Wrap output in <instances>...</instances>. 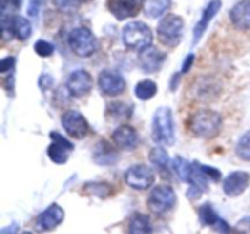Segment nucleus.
<instances>
[{"label": "nucleus", "mask_w": 250, "mask_h": 234, "mask_svg": "<svg viewBox=\"0 0 250 234\" xmlns=\"http://www.w3.org/2000/svg\"><path fill=\"white\" fill-rule=\"evenodd\" d=\"M224 119L212 109H200L189 117L188 127L198 138L212 139L220 134Z\"/></svg>", "instance_id": "obj_1"}, {"label": "nucleus", "mask_w": 250, "mask_h": 234, "mask_svg": "<svg viewBox=\"0 0 250 234\" xmlns=\"http://www.w3.org/2000/svg\"><path fill=\"white\" fill-rule=\"evenodd\" d=\"M153 140L161 145H172L175 143V122L170 107L161 106L155 111L151 123Z\"/></svg>", "instance_id": "obj_2"}, {"label": "nucleus", "mask_w": 250, "mask_h": 234, "mask_svg": "<svg viewBox=\"0 0 250 234\" xmlns=\"http://www.w3.org/2000/svg\"><path fill=\"white\" fill-rule=\"evenodd\" d=\"M122 39L128 49L142 51L153 43V32L144 22H128L122 31Z\"/></svg>", "instance_id": "obj_3"}, {"label": "nucleus", "mask_w": 250, "mask_h": 234, "mask_svg": "<svg viewBox=\"0 0 250 234\" xmlns=\"http://www.w3.org/2000/svg\"><path fill=\"white\" fill-rule=\"evenodd\" d=\"M185 21L176 14H168L160 20L156 28L158 38L163 45L167 48H175L180 44L183 36Z\"/></svg>", "instance_id": "obj_4"}, {"label": "nucleus", "mask_w": 250, "mask_h": 234, "mask_svg": "<svg viewBox=\"0 0 250 234\" xmlns=\"http://www.w3.org/2000/svg\"><path fill=\"white\" fill-rule=\"evenodd\" d=\"M68 45L72 53L80 58H89L94 55L99 48V43L93 32L85 27H77L68 34Z\"/></svg>", "instance_id": "obj_5"}, {"label": "nucleus", "mask_w": 250, "mask_h": 234, "mask_svg": "<svg viewBox=\"0 0 250 234\" xmlns=\"http://www.w3.org/2000/svg\"><path fill=\"white\" fill-rule=\"evenodd\" d=\"M177 202L175 190L166 184L156 185L148 196V207L155 214H164L172 210Z\"/></svg>", "instance_id": "obj_6"}, {"label": "nucleus", "mask_w": 250, "mask_h": 234, "mask_svg": "<svg viewBox=\"0 0 250 234\" xmlns=\"http://www.w3.org/2000/svg\"><path fill=\"white\" fill-rule=\"evenodd\" d=\"M1 32L4 39L16 37L19 40H27L32 34L31 22L19 15H15L12 17L1 15Z\"/></svg>", "instance_id": "obj_7"}, {"label": "nucleus", "mask_w": 250, "mask_h": 234, "mask_svg": "<svg viewBox=\"0 0 250 234\" xmlns=\"http://www.w3.org/2000/svg\"><path fill=\"white\" fill-rule=\"evenodd\" d=\"M125 182L133 189L146 190L155 182V173L146 165H134L125 172Z\"/></svg>", "instance_id": "obj_8"}, {"label": "nucleus", "mask_w": 250, "mask_h": 234, "mask_svg": "<svg viewBox=\"0 0 250 234\" xmlns=\"http://www.w3.org/2000/svg\"><path fill=\"white\" fill-rule=\"evenodd\" d=\"M61 123L68 136L73 139H83L89 132V123L81 112L68 110L61 117Z\"/></svg>", "instance_id": "obj_9"}, {"label": "nucleus", "mask_w": 250, "mask_h": 234, "mask_svg": "<svg viewBox=\"0 0 250 234\" xmlns=\"http://www.w3.org/2000/svg\"><path fill=\"white\" fill-rule=\"evenodd\" d=\"M98 85L105 95L117 97L126 89V80L124 76L116 70H103L98 77Z\"/></svg>", "instance_id": "obj_10"}, {"label": "nucleus", "mask_w": 250, "mask_h": 234, "mask_svg": "<svg viewBox=\"0 0 250 234\" xmlns=\"http://www.w3.org/2000/svg\"><path fill=\"white\" fill-rule=\"evenodd\" d=\"M50 138L53 143L48 146L46 153H48L49 158L53 161L54 163L58 165H63L67 162L68 160V153L73 150L75 145L71 143L68 139L65 136H61L58 132H51Z\"/></svg>", "instance_id": "obj_11"}, {"label": "nucleus", "mask_w": 250, "mask_h": 234, "mask_svg": "<svg viewBox=\"0 0 250 234\" xmlns=\"http://www.w3.org/2000/svg\"><path fill=\"white\" fill-rule=\"evenodd\" d=\"M66 88L70 95L75 98H82L87 95L93 88V78L85 70H76L68 76Z\"/></svg>", "instance_id": "obj_12"}, {"label": "nucleus", "mask_w": 250, "mask_h": 234, "mask_svg": "<svg viewBox=\"0 0 250 234\" xmlns=\"http://www.w3.org/2000/svg\"><path fill=\"white\" fill-rule=\"evenodd\" d=\"M166 60V54L155 46H148L139 51V67L144 73H155L163 67Z\"/></svg>", "instance_id": "obj_13"}, {"label": "nucleus", "mask_w": 250, "mask_h": 234, "mask_svg": "<svg viewBox=\"0 0 250 234\" xmlns=\"http://www.w3.org/2000/svg\"><path fill=\"white\" fill-rule=\"evenodd\" d=\"M250 184V173L246 171L231 172L224 180L222 189L229 197H236L243 194Z\"/></svg>", "instance_id": "obj_14"}, {"label": "nucleus", "mask_w": 250, "mask_h": 234, "mask_svg": "<svg viewBox=\"0 0 250 234\" xmlns=\"http://www.w3.org/2000/svg\"><path fill=\"white\" fill-rule=\"evenodd\" d=\"M144 0H107V9L119 21L131 19L138 15Z\"/></svg>", "instance_id": "obj_15"}, {"label": "nucleus", "mask_w": 250, "mask_h": 234, "mask_svg": "<svg viewBox=\"0 0 250 234\" xmlns=\"http://www.w3.org/2000/svg\"><path fill=\"white\" fill-rule=\"evenodd\" d=\"M65 218V211L58 204H51L37 218V228L39 231H53Z\"/></svg>", "instance_id": "obj_16"}, {"label": "nucleus", "mask_w": 250, "mask_h": 234, "mask_svg": "<svg viewBox=\"0 0 250 234\" xmlns=\"http://www.w3.org/2000/svg\"><path fill=\"white\" fill-rule=\"evenodd\" d=\"M111 136L115 145L121 150L132 151L138 145V133L133 127L128 124H122L117 127Z\"/></svg>", "instance_id": "obj_17"}, {"label": "nucleus", "mask_w": 250, "mask_h": 234, "mask_svg": "<svg viewBox=\"0 0 250 234\" xmlns=\"http://www.w3.org/2000/svg\"><path fill=\"white\" fill-rule=\"evenodd\" d=\"M221 5V0H210L209 4L207 5V7L203 11L202 17H200L198 23L194 26V29H193V45H195L202 39V37L204 36L205 31H207L211 20L219 14Z\"/></svg>", "instance_id": "obj_18"}, {"label": "nucleus", "mask_w": 250, "mask_h": 234, "mask_svg": "<svg viewBox=\"0 0 250 234\" xmlns=\"http://www.w3.org/2000/svg\"><path fill=\"white\" fill-rule=\"evenodd\" d=\"M229 19L233 26L241 31L250 29V0H241L229 11Z\"/></svg>", "instance_id": "obj_19"}, {"label": "nucleus", "mask_w": 250, "mask_h": 234, "mask_svg": "<svg viewBox=\"0 0 250 234\" xmlns=\"http://www.w3.org/2000/svg\"><path fill=\"white\" fill-rule=\"evenodd\" d=\"M119 158L117 150L106 140H100L95 144L93 150V160L100 166H111Z\"/></svg>", "instance_id": "obj_20"}, {"label": "nucleus", "mask_w": 250, "mask_h": 234, "mask_svg": "<svg viewBox=\"0 0 250 234\" xmlns=\"http://www.w3.org/2000/svg\"><path fill=\"white\" fill-rule=\"evenodd\" d=\"M128 234H153L150 217L139 212L132 214L128 221Z\"/></svg>", "instance_id": "obj_21"}, {"label": "nucleus", "mask_w": 250, "mask_h": 234, "mask_svg": "<svg viewBox=\"0 0 250 234\" xmlns=\"http://www.w3.org/2000/svg\"><path fill=\"white\" fill-rule=\"evenodd\" d=\"M171 6V0H144V14L149 19H158L163 16Z\"/></svg>", "instance_id": "obj_22"}, {"label": "nucleus", "mask_w": 250, "mask_h": 234, "mask_svg": "<svg viewBox=\"0 0 250 234\" xmlns=\"http://www.w3.org/2000/svg\"><path fill=\"white\" fill-rule=\"evenodd\" d=\"M158 93V85L150 79H143L138 82L134 87V94L142 101H146L155 97Z\"/></svg>", "instance_id": "obj_23"}, {"label": "nucleus", "mask_w": 250, "mask_h": 234, "mask_svg": "<svg viewBox=\"0 0 250 234\" xmlns=\"http://www.w3.org/2000/svg\"><path fill=\"white\" fill-rule=\"evenodd\" d=\"M172 168L181 180L187 183L189 182L190 175H192L193 163H190L189 161L181 157V156H176L172 160Z\"/></svg>", "instance_id": "obj_24"}, {"label": "nucleus", "mask_w": 250, "mask_h": 234, "mask_svg": "<svg viewBox=\"0 0 250 234\" xmlns=\"http://www.w3.org/2000/svg\"><path fill=\"white\" fill-rule=\"evenodd\" d=\"M149 160L159 170H167L168 163H170L167 151L161 146H155V148L151 149L150 153H149Z\"/></svg>", "instance_id": "obj_25"}, {"label": "nucleus", "mask_w": 250, "mask_h": 234, "mask_svg": "<svg viewBox=\"0 0 250 234\" xmlns=\"http://www.w3.org/2000/svg\"><path fill=\"white\" fill-rule=\"evenodd\" d=\"M107 116L114 119L128 118L131 116L132 109L122 101H112L107 105Z\"/></svg>", "instance_id": "obj_26"}, {"label": "nucleus", "mask_w": 250, "mask_h": 234, "mask_svg": "<svg viewBox=\"0 0 250 234\" xmlns=\"http://www.w3.org/2000/svg\"><path fill=\"white\" fill-rule=\"evenodd\" d=\"M199 219L204 226H210L215 227V224L220 221V217L217 214V212L215 211L214 207L211 206V204L207 202V204H203L199 209Z\"/></svg>", "instance_id": "obj_27"}, {"label": "nucleus", "mask_w": 250, "mask_h": 234, "mask_svg": "<svg viewBox=\"0 0 250 234\" xmlns=\"http://www.w3.org/2000/svg\"><path fill=\"white\" fill-rule=\"evenodd\" d=\"M84 190L88 193V194H92L94 196H99V197H106L110 196V195L114 193L112 190L111 184L109 183H104V182H92V183H87L84 185Z\"/></svg>", "instance_id": "obj_28"}, {"label": "nucleus", "mask_w": 250, "mask_h": 234, "mask_svg": "<svg viewBox=\"0 0 250 234\" xmlns=\"http://www.w3.org/2000/svg\"><path fill=\"white\" fill-rule=\"evenodd\" d=\"M219 88L220 87L216 84V82H214V80L203 79L202 82L198 84V87L195 88L198 99L208 100L210 99V97H215V95H216V90L219 89Z\"/></svg>", "instance_id": "obj_29"}, {"label": "nucleus", "mask_w": 250, "mask_h": 234, "mask_svg": "<svg viewBox=\"0 0 250 234\" xmlns=\"http://www.w3.org/2000/svg\"><path fill=\"white\" fill-rule=\"evenodd\" d=\"M236 154L241 160L250 162V131L246 132L238 140L236 146Z\"/></svg>", "instance_id": "obj_30"}, {"label": "nucleus", "mask_w": 250, "mask_h": 234, "mask_svg": "<svg viewBox=\"0 0 250 234\" xmlns=\"http://www.w3.org/2000/svg\"><path fill=\"white\" fill-rule=\"evenodd\" d=\"M33 49L34 51H36L37 55L42 56V58H48V56L53 55L54 50H55V46L51 43H49V41L39 39V40H37L36 43H34Z\"/></svg>", "instance_id": "obj_31"}, {"label": "nucleus", "mask_w": 250, "mask_h": 234, "mask_svg": "<svg viewBox=\"0 0 250 234\" xmlns=\"http://www.w3.org/2000/svg\"><path fill=\"white\" fill-rule=\"evenodd\" d=\"M56 9L65 14H72L80 7V0H54Z\"/></svg>", "instance_id": "obj_32"}, {"label": "nucleus", "mask_w": 250, "mask_h": 234, "mask_svg": "<svg viewBox=\"0 0 250 234\" xmlns=\"http://www.w3.org/2000/svg\"><path fill=\"white\" fill-rule=\"evenodd\" d=\"M200 167H202L203 172L205 173V176H207L209 179H212L214 182H219V180L221 179L222 175L217 168L211 167V166L209 165H200Z\"/></svg>", "instance_id": "obj_33"}, {"label": "nucleus", "mask_w": 250, "mask_h": 234, "mask_svg": "<svg viewBox=\"0 0 250 234\" xmlns=\"http://www.w3.org/2000/svg\"><path fill=\"white\" fill-rule=\"evenodd\" d=\"M234 231L237 234H250V216L239 219L234 227Z\"/></svg>", "instance_id": "obj_34"}, {"label": "nucleus", "mask_w": 250, "mask_h": 234, "mask_svg": "<svg viewBox=\"0 0 250 234\" xmlns=\"http://www.w3.org/2000/svg\"><path fill=\"white\" fill-rule=\"evenodd\" d=\"M22 4V0H1V11L2 14L10 10V11H15V10L20 9Z\"/></svg>", "instance_id": "obj_35"}, {"label": "nucleus", "mask_w": 250, "mask_h": 234, "mask_svg": "<svg viewBox=\"0 0 250 234\" xmlns=\"http://www.w3.org/2000/svg\"><path fill=\"white\" fill-rule=\"evenodd\" d=\"M15 66V58L12 56H9V58H2L1 62H0V72L5 73L7 71H10L11 68H14Z\"/></svg>", "instance_id": "obj_36"}, {"label": "nucleus", "mask_w": 250, "mask_h": 234, "mask_svg": "<svg viewBox=\"0 0 250 234\" xmlns=\"http://www.w3.org/2000/svg\"><path fill=\"white\" fill-rule=\"evenodd\" d=\"M214 228L216 229L217 232H220V233H221V234H231V232H232V229H231V227H229V224L227 223V222L225 221V219H222V218H220V221L217 222L216 224H215Z\"/></svg>", "instance_id": "obj_37"}, {"label": "nucleus", "mask_w": 250, "mask_h": 234, "mask_svg": "<svg viewBox=\"0 0 250 234\" xmlns=\"http://www.w3.org/2000/svg\"><path fill=\"white\" fill-rule=\"evenodd\" d=\"M42 1H43V0H31V2H29L28 5V10H27L29 16H36V15L38 14L39 9H41Z\"/></svg>", "instance_id": "obj_38"}, {"label": "nucleus", "mask_w": 250, "mask_h": 234, "mask_svg": "<svg viewBox=\"0 0 250 234\" xmlns=\"http://www.w3.org/2000/svg\"><path fill=\"white\" fill-rule=\"evenodd\" d=\"M194 60H195L194 54H189V55L186 58L185 62H183V66H182V73L188 72V71L190 70V67H192L193 63H194Z\"/></svg>", "instance_id": "obj_39"}, {"label": "nucleus", "mask_w": 250, "mask_h": 234, "mask_svg": "<svg viewBox=\"0 0 250 234\" xmlns=\"http://www.w3.org/2000/svg\"><path fill=\"white\" fill-rule=\"evenodd\" d=\"M17 232H19V226L16 223H12L10 226L2 228L0 234H17Z\"/></svg>", "instance_id": "obj_40"}, {"label": "nucleus", "mask_w": 250, "mask_h": 234, "mask_svg": "<svg viewBox=\"0 0 250 234\" xmlns=\"http://www.w3.org/2000/svg\"><path fill=\"white\" fill-rule=\"evenodd\" d=\"M80 1H83V2H88V1H92V0H80Z\"/></svg>", "instance_id": "obj_41"}, {"label": "nucleus", "mask_w": 250, "mask_h": 234, "mask_svg": "<svg viewBox=\"0 0 250 234\" xmlns=\"http://www.w3.org/2000/svg\"><path fill=\"white\" fill-rule=\"evenodd\" d=\"M21 234H33V233H31V232H23V233H21Z\"/></svg>", "instance_id": "obj_42"}]
</instances>
